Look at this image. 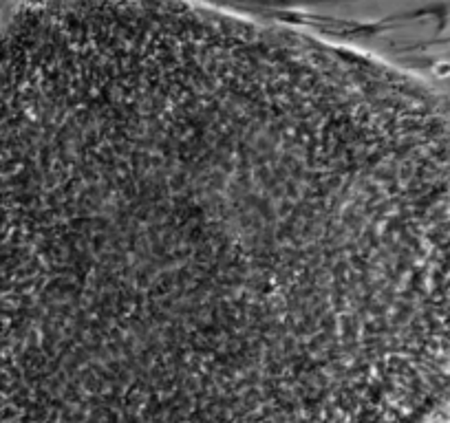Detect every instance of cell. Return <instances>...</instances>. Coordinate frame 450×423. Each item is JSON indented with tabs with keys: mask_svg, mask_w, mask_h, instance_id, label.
Returning a JSON list of instances; mask_svg holds the SVG:
<instances>
[{
	"mask_svg": "<svg viewBox=\"0 0 450 423\" xmlns=\"http://www.w3.org/2000/svg\"><path fill=\"white\" fill-rule=\"evenodd\" d=\"M450 97L197 0L0 42V423H439Z\"/></svg>",
	"mask_w": 450,
	"mask_h": 423,
	"instance_id": "6da1fadb",
	"label": "cell"
}]
</instances>
